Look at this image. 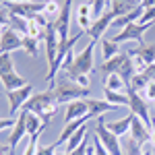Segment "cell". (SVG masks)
Here are the masks:
<instances>
[{"instance_id": "6da1fadb", "label": "cell", "mask_w": 155, "mask_h": 155, "mask_svg": "<svg viewBox=\"0 0 155 155\" xmlns=\"http://www.w3.org/2000/svg\"><path fill=\"white\" fill-rule=\"evenodd\" d=\"M48 89L54 93L56 101L64 104V106L74 101V99H87V97H91L89 95V89H83L77 81H72L66 71H60L56 74V79L48 85Z\"/></svg>"}, {"instance_id": "7a4b0ae2", "label": "cell", "mask_w": 155, "mask_h": 155, "mask_svg": "<svg viewBox=\"0 0 155 155\" xmlns=\"http://www.w3.org/2000/svg\"><path fill=\"white\" fill-rule=\"evenodd\" d=\"M95 44H97L95 39H91L83 48V52L74 54V58H72L68 64H62L60 71H66L72 81H74L77 77H81V74H91V72H93V66H95V60H93Z\"/></svg>"}, {"instance_id": "3957f363", "label": "cell", "mask_w": 155, "mask_h": 155, "mask_svg": "<svg viewBox=\"0 0 155 155\" xmlns=\"http://www.w3.org/2000/svg\"><path fill=\"white\" fill-rule=\"evenodd\" d=\"M23 110L37 114L46 124H50V120L54 118V114L58 112V101H56L54 93H52L50 89H46V91H41V93H33V95L29 97V101L25 104Z\"/></svg>"}, {"instance_id": "277c9868", "label": "cell", "mask_w": 155, "mask_h": 155, "mask_svg": "<svg viewBox=\"0 0 155 155\" xmlns=\"http://www.w3.org/2000/svg\"><path fill=\"white\" fill-rule=\"evenodd\" d=\"M93 134L101 141V145L110 151V155H124V153H122V147H120V137L112 134V132L106 128V118H104V116L97 118V124H95Z\"/></svg>"}, {"instance_id": "5b68a950", "label": "cell", "mask_w": 155, "mask_h": 155, "mask_svg": "<svg viewBox=\"0 0 155 155\" xmlns=\"http://www.w3.org/2000/svg\"><path fill=\"white\" fill-rule=\"evenodd\" d=\"M126 93H128V112H132L137 118L143 120L151 128V112H149V104L145 101V97L139 91L130 89V87H126Z\"/></svg>"}, {"instance_id": "8992f818", "label": "cell", "mask_w": 155, "mask_h": 155, "mask_svg": "<svg viewBox=\"0 0 155 155\" xmlns=\"http://www.w3.org/2000/svg\"><path fill=\"white\" fill-rule=\"evenodd\" d=\"M33 95V85H25L21 89H15V91H6V99H8V116L15 118L21 110L25 107V104L29 101V97Z\"/></svg>"}, {"instance_id": "52a82bcc", "label": "cell", "mask_w": 155, "mask_h": 155, "mask_svg": "<svg viewBox=\"0 0 155 155\" xmlns=\"http://www.w3.org/2000/svg\"><path fill=\"white\" fill-rule=\"evenodd\" d=\"M153 25H147V23H130V25H126L124 29H120L118 31V35L116 37H112L116 44H124V41H139V46L143 44V35H145V31L147 29H151Z\"/></svg>"}, {"instance_id": "ba28073f", "label": "cell", "mask_w": 155, "mask_h": 155, "mask_svg": "<svg viewBox=\"0 0 155 155\" xmlns=\"http://www.w3.org/2000/svg\"><path fill=\"white\" fill-rule=\"evenodd\" d=\"M71 6H72V0H64L62 4V12L60 17L54 21V29H56V35H58L60 44L68 41V27H71Z\"/></svg>"}, {"instance_id": "9c48e42d", "label": "cell", "mask_w": 155, "mask_h": 155, "mask_svg": "<svg viewBox=\"0 0 155 155\" xmlns=\"http://www.w3.org/2000/svg\"><path fill=\"white\" fill-rule=\"evenodd\" d=\"M116 19H118V17H116V15H114L112 11L104 12V15H101L97 21H93V25L89 27V31H87L85 35H89L91 39H95V41H97V39H104V33H106V29H107V27H112V23H114Z\"/></svg>"}, {"instance_id": "30bf717a", "label": "cell", "mask_w": 155, "mask_h": 155, "mask_svg": "<svg viewBox=\"0 0 155 155\" xmlns=\"http://www.w3.org/2000/svg\"><path fill=\"white\" fill-rule=\"evenodd\" d=\"M11 15H19L27 21H31L37 12H44V4H37V2H15V4H4Z\"/></svg>"}, {"instance_id": "8fae6325", "label": "cell", "mask_w": 155, "mask_h": 155, "mask_svg": "<svg viewBox=\"0 0 155 155\" xmlns=\"http://www.w3.org/2000/svg\"><path fill=\"white\" fill-rule=\"evenodd\" d=\"M25 120H27V110H21V112H19V116H17V122H15V126L11 128L8 141H6V143L11 145L12 153H15L17 145L21 143V139H25V134H27V124H25Z\"/></svg>"}, {"instance_id": "7c38bea8", "label": "cell", "mask_w": 155, "mask_h": 155, "mask_svg": "<svg viewBox=\"0 0 155 155\" xmlns=\"http://www.w3.org/2000/svg\"><path fill=\"white\" fill-rule=\"evenodd\" d=\"M15 50H23V35L8 27V29L0 35V52L12 54Z\"/></svg>"}, {"instance_id": "4fadbf2b", "label": "cell", "mask_w": 155, "mask_h": 155, "mask_svg": "<svg viewBox=\"0 0 155 155\" xmlns=\"http://www.w3.org/2000/svg\"><path fill=\"white\" fill-rule=\"evenodd\" d=\"M44 46H46V58H48V66L56 60V54H58V48H60V39L56 35V29H54V23L50 25L48 29L44 31Z\"/></svg>"}, {"instance_id": "5bb4252c", "label": "cell", "mask_w": 155, "mask_h": 155, "mask_svg": "<svg viewBox=\"0 0 155 155\" xmlns=\"http://www.w3.org/2000/svg\"><path fill=\"white\" fill-rule=\"evenodd\" d=\"M128 137H130L132 141H137L141 147H145V143L151 141V128L145 124L143 120H139L137 116H134V120H132V124H130V132H128Z\"/></svg>"}, {"instance_id": "9a60e30c", "label": "cell", "mask_w": 155, "mask_h": 155, "mask_svg": "<svg viewBox=\"0 0 155 155\" xmlns=\"http://www.w3.org/2000/svg\"><path fill=\"white\" fill-rule=\"evenodd\" d=\"M89 116V106L85 99H74L71 104H66V114H64V124H68L72 120H79Z\"/></svg>"}, {"instance_id": "2e32d148", "label": "cell", "mask_w": 155, "mask_h": 155, "mask_svg": "<svg viewBox=\"0 0 155 155\" xmlns=\"http://www.w3.org/2000/svg\"><path fill=\"white\" fill-rule=\"evenodd\" d=\"M85 101H87V106H89V116H91V118H101V116L107 114V112H116V110H120L118 106H112V104L106 101V99L87 97Z\"/></svg>"}, {"instance_id": "e0dca14e", "label": "cell", "mask_w": 155, "mask_h": 155, "mask_svg": "<svg viewBox=\"0 0 155 155\" xmlns=\"http://www.w3.org/2000/svg\"><path fill=\"white\" fill-rule=\"evenodd\" d=\"M132 120H134V114L128 112L124 118H120V120H114V122H107V120H106V128L112 132V134H116V137H124V134L130 132Z\"/></svg>"}, {"instance_id": "ac0fdd59", "label": "cell", "mask_w": 155, "mask_h": 155, "mask_svg": "<svg viewBox=\"0 0 155 155\" xmlns=\"http://www.w3.org/2000/svg\"><path fill=\"white\" fill-rule=\"evenodd\" d=\"M89 120H91V116H85V118L72 120V122H68V124H64V128H62V132H60V134H58V139H56V141H58L60 145H62V143H66V141L71 139L72 134H74V132L79 130L81 126H85V124H87Z\"/></svg>"}, {"instance_id": "d6986e66", "label": "cell", "mask_w": 155, "mask_h": 155, "mask_svg": "<svg viewBox=\"0 0 155 155\" xmlns=\"http://www.w3.org/2000/svg\"><path fill=\"white\" fill-rule=\"evenodd\" d=\"M139 4L141 2H137V0H112L110 2V11L116 17H122V15H128L130 11H134Z\"/></svg>"}, {"instance_id": "ffe728a7", "label": "cell", "mask_w": 155, "mask_h": 155, "mask_svg": "<svg viewBox=\"0 0 155 155\" xmlns=\"http://www.w3.org/2000/svg\"><path fill=\"white\" fill-rule=\"evenodd\" d=\"M128 54H130V56H139V58H141L145 64L149 66V64H153V62H155V44H151V46L141 44L139 48L128 50Z\"/></svg>"}, {"instance_id": "44dd1931", "label": "cell", "mask_w": 155, "mask_h": 155, "mask_svg": "<svg viewBox=\"0 0 155 155\" xmlns=\"http://www.w3.org/2000/svg\"><path fill=\"white\" fill-rule=\"evenodd\" d=\"M124 56H126V52H120L118 56H114V58L106 60V62H101V66H99V71H101V74L104 77H107V74H118L120 66H122V60H124Z\"/></svg>"}, {"instance_id": "7402d4cb", "label": "cell", "mask_w": 155, "mask_h": 155, "mask_svg": "<svg viewBox=\"0 0 155 155\" xmlns=\"http://www.w3.org/2000/svg\"><path fill=\"white\" fill-rule=\"evenodd\" d=\"M118 74L122 77V81H124L126 85H130L132 77L137 74V68H134V62H132V56L128 54V52H126V56H124V60H122V66H120Z\"/></svg>"}, {"instance_id": "603a6c76", "label": "cell", "mask_w": 155, "mask_h": 155, "mask_svg": "<svg viewBox=\"0 0 155 155\" xmlns=\"http://www.w3.org/2000/svg\"><path fill=\"white\" fill-rule=\"evenodd\" d=\"M25 124H27V134L31 137V134H37V132H44L46 130V122L39 118L37 114H33V112H27V120H25Z\"/></svg>"}, {"instance_id": "cb8c5ba5", "label": "cell", "mask_w": 155, "mask_h": 155, "mask_svg": "<svg viewBox=\"0 0 155 155\" xmlns=\"http://www.w3.org/2000/svg\"><path fill=\"white\" fill-rule=\"evenodd\" d=\"M104 99L110 101L112 106H128V93L126 91H112V89H104Z\"/></svg>"}, {"instance_id": "d4e9b609", "label": "cell", "mask_w": 155, "mask_h": 155, "mask_svg": "<svg viewBox=\"0 0 155 155\" xmlns=\"http://www.w3.org/2000/svg\"><path fill=\"white\" fill-rule=\"evenodd\" d=\"M0 81H2V87H4L6 91H15V89H21L25 85H29L23 77L17 74V72H11V74H6V77H2Z\"/></svg>"}, {"instance_id": "484cf974", "label": "cell", "mask_w": 155, "mask_h": 155, "mask_svg": "<svg viewBox=\"0 0 155 155\" xmlns=\"http://www.w3.org/2000/svg\"><path fill=\"white\" fill-rule=\"evenodd\" d=\"M85 139H87V124H85V126H81V128H79V130H77V132H74V134L71 137V139L66 141V147H64V151H66V153H72V151H74L79 145L83 143Z\"/></svg>"}, {"instance_id": "4316f807", "label": "cell", "mask_w": 155, "mask_h": 155, "mask_svg": "<svg viewBox=\"0 0 155 155\" xmlns=\"http://www.w3.org/2000/svg\"><path fill=\"white\" fill-rule=\"evenodd\" d=\"M120 54V44H116L114 39H101V58L104 62Z\"/></svg>"}, {"instance_id": "83f0119b", "label": "cell", "mask_w": 155, "mask_h": 155, "mask_svg": "<svg viewBox=\"0 0 155 155\" xmlns=\"http://www.w3.org/2000/svg\"><path fill=\"white\" fill-rule=\"evenodd\" d=\"M11 72H17L12 54H8V52H0V79L6 77V74H11Z\"/></svg>"}, {"instance_id": "f1b7e54d", "label": "cell", "mask_w": 155, "mask_h": 155, "mask_svg": "<svg viewBox=\"0 0 155 155\" xmlns=\"http://www.w3.org/2000/svg\"><path fill=\"white\" fill-rule=\"evenodd\" d=\"M126 87L128 85L122 81V77L120 74H107L106 81H104V89H112V91H126Z\"/></svg>"}, {"instance_id": "f546056e", "label": "cell", "mask_w": 155, "mask_h": 155, "mask_svg": "<svg viewBox=\"0 0 155 155\" xmlns=\"http://www.w3.org/2000/svg\"><path fill=\"white\" fill-rule=\"evenodd\" d=\"M149 83H151V79H149L145 72H137V74L132 77V81H130V85H128V87H130V89H134V91H139V93H143L145 87H147Z\"/></svg>"}, {"instance_id": "4dcf8cb0", "label": "cell", "mask_w": 155, "mask_h": 155, "mask_svg": "<svg viewBox=\"0 0 155 155\" xmlns=\"http://www.w3.org/2000/svg\"><path fill=\"white\" fill-rule=\"evenodd\" d=\"M23 50L31 56V58H37V54H39V39L23 35Z\"/></svg>"}, {"instance_id": "1f68e13d", "label": "cell", "mask_w": 155, "mask_h": 155, "mask_svg": "<svg viewBox=\"0 0 155 155\" xmlns=\"http://www.w3.org/2000/svg\"><path fill=\"white\" fill-rule=\"evenodd\" d=\"M60 12H62V6H60L56 0H48V2H44V15L48 17L50 21H52V19L56 21V19L60 17Z\"/></svg>"}, {"instance_id": "d6a6232c", "label": "cell", "mask_w": 155, "mask_h": 155, "mask_svg": "<svg viewBox=\"0 0 155 155\" xmlns=\"http://www.w3.org/2000/svg\"><path fill=\"white\" fill-rule=\"evenodd\" d=\"M27 19H23V17H19V15H11V21H8V25H11V29H15L17 33H21V35H27Z\"/></svg>"}, {"instance_id": "836d02e7", "label": "cell", "mask_w": 155, "mask_h": 155, "mask_svg": "<svg viewBox=\"0 0 155 155\" xmlns=\"http://www.w3.org/2000/svg\"><path fill=\"white\" fill-rule=\"evenodd\" d=\"M106 6H107V0H93V2H91V19L97 21V19L106 12Z\"/></svg>"}, {"instance_id": "e575fe53", "label": "cell", "mask_w": 155, "mask_h": 155, "mask_svg": "<svg viewBox=\"0 0 155 155\" xmlns=\"http://www.w3.org/2000/svg\"><path fill=\"white\" fill-rule=\"evenodd\" d=\"M8 21H11V11H8L6 6H2V8H0V35H2V33L11 27V25H8Z\"/></svg>"}, {"instance_id": "d590c367", "label": "cell", "mask_w": 155, "mask_h": 155, "mask_svg": "<svg viewBox=\"0 0 155 155\" xmlns=\"http://www.w3.org/2000/svg\"><path fill=\"white\" fill-rule=\"evenodd\" d=\"M27 35H29V37H35V39H39V37L44 35V29H41V27H39V25H37L33 19H31V21L27 23Z\"/></svg>"}, {"instance_id": "8d00e7d4", "label": "cell", "mask_w": 155, "mask_h": 155, "mask_svg": "<svg viewBox=\"0 0 155 155\" xmlns=\"http://www.w3.org/2000/svg\"><path fill=\"white\" fill-rule=\"evenodd\" d=\"M58 147H60V143H58V141H54L52 145L37 147V153L35 155H56V153H58Z\"/></svg>"}, {"instance_id": "74e56055", "label": "cell", "mask_w": 155, "mask_h": 155, "mask_svg": "<svg viewBox=\"0 0 155 155\" xmlns=\"http://www.w3.org/2000/svg\"><path fill=\"white\" fill-rule=\"evenodd\" d=\"M141 95L145 97L147 104H155V81H151V83L145 87V91L141 93Z\"/></svg>"}, {"instance_id": "f35d334b", "label": "cell", "mask_w": 155, "mask_h": 155, "mask_svg": "<svg viewBox=\"0 0 155 155\" xmlns=\"http://www.w3.org/2000/svg\"><path fill=\"white\" fill-rule=\"evenodd\" d=\"M139 23H147V25H153L155 23V6L151 8H145V12L141 15V19H139Z\"/></svg>"}, {"instance_id": "ab89813d", "label": "cell", "mask_w": 155, "mask_h": 155, "mask_svg": "<svg viewBox=\"0 0 155 155\" xmlns=\"http://www.w3.org/2000/svg\"><path fill=\"white\" fill-rule=\"evenodd\" d=\"M33 21H35V23L39 25L41 29H44V31H46V29H48L50 25H52V21H50V19L46 17V15H44V12H37L35 17H33Z\"/></svg>"}, {"instance_id": "60d3db41", "label": "cell", "mask_w": 155, "mask_h": 155, "mask_svg": "<svg viewBox=\"0 0 155 155\" xmlns=\"http://www.w3.org/2000/svg\"><path fill=\"white\" fill-rule=\"evenodd\" d=\"M93 137H95V134H93ZM93 149H95V155H110V151L101 145V141H99L97 137L93 139Z\"/></svg>"}, {"instance_id": "b9f144b4", "label": "cell", "mask_w": 155, "mask_h": 155, "mask_svg": "<svg viewBox=\"0 0 155 155\" xmlns=\"http://www.w3.org/2000/svg\"><path fill=\"white\" fill-rule=\"evenodd\" d=\"M15 122H17V118H0V132L2 130H8V128H12L15 126Z\"/></svg>"}, {"instance_id": "7bdbcfd3", "label": "cell", "mask_w": 155, "mask_h": 155, "mask_svg": "<svg viewBox=\"0 0 155 155\" xmlns=\"http://www.w3.org/2000/svg\"><path fill=\"white\" fill-rule=\"evenodd\" d=\"M77 17H91V4H79L77 6Z\"/></svg>"}, {"instance_id": "ee69618b", "label": "cell", "mask_w": 155, "mask_h": 155, "mask_svg": "<svg viewBox=\"0 0 155 155\" xmlns=\"http://www.w3.org/2000/svg\"><path fill=\"white\" fill-rule=\"evenodd\" d=\"M74 81L81 85L83 89H89V87H91V74H81V77H77Z\"/></svg>"}, {"instance_id": "f6af8a7d", "label": "cell", "mask_w": 155, "mask_h": 155, "mask_svg": "<svg viewBox=\"0 0 155 155\" xmlns=\"http://www.w3.org/2000/svg\"><path fill=\"white\" fill-rule=\"evenodd\" d=\"M87 149H89V139H85L83 143L79 145V147H77L71 155H87Z\"/></svg>"}, {"instance_id": "bcb514c9", "label": "cell", "mask_w": 155, "mask_h": 155, "mask_svg": "<svg viewBox=\"0 0 155 155\" xmlns=\"http://www.w3.org/2000/svg\"><path fill=\"white\" fill-rule=\"evenodd\" d=\"M143 72L149 77V79H151V81H155V62H153V64H149V66H147Z\"/></svg>"}, {"instance_id": "7dc6e473", "label": "cell", "mask_w": 155, "mask_h": 155, "mask_svg": "<svg viewBox=\"0 0 155 155\" xmlns=\"http://www.w3.org/2000/svg\"><path fill=\"white\" fill-rule=\"evenodd\" d=\"M11 153H12L11 145L8 143H0V155H11Z\"/></svg>"}, {"instance_id": "c3c4849f", "label": "cell", "mask_w": 155, "mask_h": 155, "mask_svg": "<svg viewBox=\"0 0 155 155\" xmlns=\"http://www.w3.org/2000/svg\"><path fill=\"white\" fill-rule=\"evenodd\" d=\"M141 6L143 8H151V6H155V0H141Z\"/></svg>"}, {"instance_id": "681fc988", "label": "cell", "mask_w": 155, "mask_h": 155, "mask_svg": "<svg viewBox=\"0 0 155 155\" xmlns=\"http://www.w3.org/2000/svg\"><path fill=\"white\" fill-rule=\"evenodd\" d=\"M15 2H33V0H4V4H15Z\"/></svg>"}, {"instance_id": "f907efd6", "label": "cell", "mask_w": 155, "mask_h": 155, "mask_svg": "<svg viewBox=\"0 0 155 155\" xmlns=\"http://www.w3.org/2000/svg\"><path fill=\"white\" fill-rule=\"evenodd\" d=\"M87 155H95V149H93V145H89V149H87Z\"/></svg>"}, {"instance_id": "816d5d0a", "label": "cell", "mask_w": 155, "mask_h": 155, "mask_svg": "<svg viewBox=\"0 0 155 155\" xmlns=\"http://www.w3.org/2000/svg\"><path fill=\"white\" fill-rule=\"evenodd\" d=\"M149 143L155 147V130H151V141H149Z\"/></svg>"}, {"instance_id": "f5cc1de1", "label": "cell", "mask_w": 155, "mask_h": 155, "mask_svg": "<svg viewBox=\"0 0 155 155\" xmlns=\"http://www.w3.org/2000/svg\"><path fill=\"white\" fill-rule=\"evenodd\" d=\"M56 155H71V153H66V151H58Z\"/></svg>"}, {"instance_id": "db71d44e", "label": "cell", "mask_w": 155, "mask_h": 155, "mask_svg": "<svg viewBox=\"0 0 155 155\" xmlns=\"http://www.w3.org/2000/svg\"><path fill=\"white\" fill-rule=\"evenodd\" d=\"M139 155H153L151 151H143V153H139Z\"/></svg>"}, {"instance_id": "11a10c76", "label": "cell", "mask_w": 155, "mask_h": 155, "mask_svg": "<svg viewBox=\"0 0 155 155\" xmlns=\"http://www.w3.org/2000/svg\"><path fill=\"white\" fill-rule=\"evenodd\" d=\"M110 2H112V0H107V6H110Z\"/></svg>"}, {"instance_id": "9f6ffc18", "label": "cell", "mask_w": 155, "mask_h": 155, "mask_svg": "<svg viewBox=\"0 0 155 155\" xmlns=\"http://www.w3.org/2000/svg\"><path fill=\"white\" fill-rule=\"evenodd\" d=\"M0 2H2V4H4V0H0Z\"/></svg>"}, {"instance_id": "6f0895ef", "label": "cell", "mask_w": 155, "mask_h": 155, "mask_svg": "<svg viewBox=\"0 0 155 155\" xmlns=\"http://www.w3.org/2000/svg\"><path fill=\"white\" fill-rule=\"evenodd\" d=\"M137 2H141V0H137Z\"/></svg>"}]
</instances>
